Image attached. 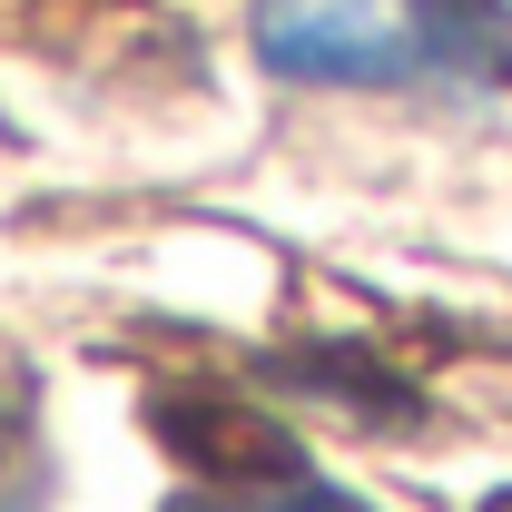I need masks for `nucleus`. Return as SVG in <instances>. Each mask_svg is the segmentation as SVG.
<instances>
[{"label":"nucleus","mask_w":512,"mask_h":512,"mask_svg":"<svg viewBox=\"0 0 512 512\" xmlns=\"http://www.w3.org/2000/svg\"><path fill=\"white\" fill-rule=\"evenodd\" d=\"M247 40L306 89H512V0H256Z\"/></svg>","instance_id":"obj_1"},{"label":"nucleus","mask_w":512,"mask_h":512,"mask_svg":"<svg viewBox=\"0 0 512 512\" xmlns=\"http://www.w3.org/2000/svg\"><path fill=\"white\" fill-rule=\"evenodd\" d=\"M256 512H365V503H345V493H325V483H286V493H266Z\"/></svg>","instance_id":"obj_3"},{"label":"nucleus","mask_w":512,"mask_h":512,"mask_svg":"<svg viewBox=\"0 0 512 512\" xmlns=\"http://www.w3.org/2000/svg\"><path fill=\"white\" fill-rule=\"evenodd\" d=\"M168 512H237V493H217V503H207V493H197V503H168Z\"/></svg>","instance_id":"obj_4"},{"label":"nucleus","mask_w":512,"mask_h":512,"mask_svg":"<svg viewBox=\"0 0 512 512\" xmlns=\"http://www.w3.org/2000/svg\"><path fill=\"white\" fill-rule=\"evenodd\" d=\"M40 503H50V463L30 434V394L0 375V512H40Z\"/></svg>","instance_id":"obj_2"}]
</instances>
